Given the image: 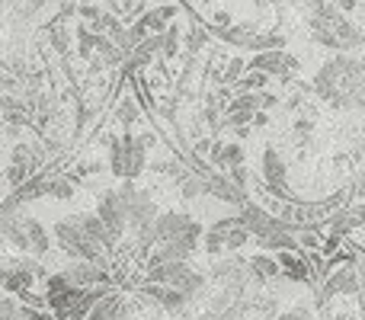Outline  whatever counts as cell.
Segmentation results:
<instances>
[{
	"label": "cell",
	"mask_w": 365,
	"mask_h": 320,
	"mask_svg": "<svg viewBox=\"0 0 365 320\" xmlns=\"http://www.w3.org/2000/svg\"><path fill=\"white\" fill-rule=\"evenodd\" d=\"M311 96L336 113L365 109V61L359 55H330L321 61L308 83Z\"/></svg>",
	"instance_id": "obj_1"
},
{
	"label": "cell",
	"mask_w": 365,
	"mask_h": 320,
	"mask_svg": "<svg viewBox=\"0 0 365 320\" xmlns=\"http://www.w3.org/2000/svg\"><path fill=\"white\" fill-rule=\"evenodd\" d=\"M304 29H308L311 42L324 45L330 55H359L365 48V29L353 16L336 10L334 4L321 6L317 13H308Z\"/></svg>",
	"instance_id": "obj_2"
},
{
	"label": "cell",
	"mask_w": 365,
	"mask_h": 320,
	"mask_svg": "<svg viewBox=\"0 0 365 320\" xmlns=\"http://www.w3.org/2000/svg\"><path fill=\"white\" fill-rule=\"evenodd\" d=\"M106 145V170L119 182H138L141 173L151 167V148L145 145L138 132H115Z\"/></svg>",
	"instance_id": "obj_3"
},
{
	"label": "cell",
	"mask_w": 365,
	"mask_h": 320,
	"mask_svg": "<svg viewBox=\"0 0 365 320\" xmlns=\"http://www.w3.org/2000/svg\"><path fill=\"white\" fill-rule=\"evenodd\" d=\"M145 279L154 285H167V289L180 291L186 301H192L195 295H202L205 289L208 276L202 269H195L192 259L186 263H154V266H145Z\"/></svg>",
	"instance_id": "obj_4"
},
{
	"label": "cell",
	"mask_w": 365,
	"mask_h": 320,
	"mask_svg": "<svg viewBox=\"0 0 365 320\" xmlns=\"http://www.w3.org/2000/svg\"><path fill=\"white\" fill-rule=\"evenodd\" d=\"M202 231L205 224L192 212H160L154 221V244H180L189 250H199Z\"/></svg>",
	"instance_id": "obj_5"
},
{
	"label": "cell",
	"mask_w": 365,
	"mask_h": 320,
	"mask_svg": "<svg viewBox=\"0 0 365 320\" xmlns=\"http://www.w3.org/2000/svg\"><path fill=\"white\" fill-rule=\"evenodd\" d=\"M51 244H55L68 259H87V263L109 266V257H106V253H100L87 237H83V231L77 227L74 215L58 218L55 224H51Z\"/></svg>",
	"instance_id": "obj_6"
},
{
	"label": "cell",
	"mask_w": 365,
	"mask_h": 320,
	"mask_svg": "<svg viewBox=\"0 0 365 320\" xmlns=\"http://www.w3.org/2000/svg\"><path fill=\"white\" fill-rule=\"evenodd\" d=\"M93 215L103 221V227L109 231V237L119 244L122 237L128 234V215H125V199L119 195V189H103L96 195V208Z\"/></svg>",
	"instance_id": "obj_7"
},
{
	"label": "cell",
	"mask_w": 365,
	"mask_h": 320,
	"mask_svg": "<svg viewBox=\"0 0 365 320\" xmlns=\"http://www.w3.org/2000/svg\"><path fill=\"white\" fill-rule=\"evenodd\" d=\"M180 16V4H154V6H145V10L135 16V23L145 26L148 36H164Z\"/></svg>",
	"instance_id": "obj_8"
},
{
	"label": "cell",
	"mask_w": 365,
	"mask_h": 320,
	"mask_svg": "<svg viewBox=\"0 0 365 320\" xmlns=\"http://www.w3.org/2000/svg\"><path fill=\"white\" fill-rule=\"evenodd\" d=\"M205 195H212V199H218V202H225V205H231L234 212H237L244 202H250V192L237 189L231 180H227V173H218V170L205 173Z\"/></svg>",
	"instance_id": "obj_9"
},
{
	"label": "cell",
	"mask_w": 365,
	"mask_h": 320,
	"mask_svg": "<svg viewBox=\"0 0 365 320\" xmlns=\"http://www.w3.org/2000/svg\"><path fill=\"white\" fill-rule=\"evenodd\" d=\"M237 163H247V148L234 138H215L212 151H208V167L218 170V173H227Z\"/></svg>",
	"instance_id": "obj_10"
},
{
	"label": "cell",
	"mask_w": 365,
	"mask_h": 320,
	"mask_svg": "<svg viewBox=\"0 0 365 320\" xmlns=\"http://www.w3.org/2000/svg\"><path fill=\"white\" fill-rule=\"evenodd\" d=\"M138 295H141V301H145V304H154V308L167 311V314H180V311L189 304L186 298L180 295V291L167 289V285H154V282H145V285H141Z\"/></svg>",
	"instance_id": "obj_11"
},
{
	"label": "cell",
	"mask_w": 365,
	"mask_h": 320,
	"mask_svg": "<svg viewBox=\"0 0 365 320\" xmlns=\"http://www.w3.org/2000/svg\"><path fill=\"white\" fill-rule=\"evenodd\" d=\"M115 125L122 128V132H135V128L145 125V113H141V103L135 93H125L115 100Z\"/></svg>",
	"instance_id": "obj_12"
},
{
	"label": "cell",
	"mask_w": 365,
	"mask_h": 320,
	"mask_svg": "<svg viewBox=\"0 0 365 320\" xmlns=\"http://www.w3.org/2000/svg\"><path fill=\"white\" fill-rule=\"evenodd\" d=\"M208 48H212V32L205 29L202 19L192 16L186 26H182V51L192 55V58H199V55H205Z\"/></svg>",
	"instance_id": "obj_13"
},
{
	"label": "cell",
	"mask_w": 365,
	"mask_h": 320,
	"mask_svg": "<svg viewBox=\"0 0 365 320\" xmlns=\"http://www.w3.org/2000/svg\"><path fill=\"white\" fill-rule=\"evenodd\" d=\"M125 317H128V301L122 295L106 291V295H103L100 301L87 311V317L83 320H125Z\"/></svg>",
	"instance_id": "obj_14"
},
{
	"label": "cell",
	"mask_w": 365,
	"mask_h": 320,
	"mask_svg": "<svg viewBox=\"0 0 365 320\" xmlns=\"http://www.w3.org/2000/svg\"><path fill=\"white\" fill-rule=\"evenodd\" d=\"M247 272H250V279H257L259 285H269L272 279H279L282 276V269H279V263H276V257L272 253H253L250 259H247Z\"/></svg>",
	"instance_id": "obj_15"
},
{
	"label": "cell",
	"mask_w": 365,
	"mask_h": 320,
	"mask_svg": "<svg viewBox=\"0 0 365 320\" xmlns=\"http://www.w3.org/2000/svg\"><path fill=\"white\" fill-rule=\"evenodd\" d=\"M45 45H48L58 58H64L71 48H74V32L68 29V23H64V19H55V23L45 26Z\"/></svg>",
	"instance_id": "obj_16"
},
{
	"label": "cell",
	"mask_w": 365,
	"mask_h": 320,
	"mask_svg": "<svg viewBox=\"0 0 365 320\" xmlns=\"http://www.w3.org/2000/svg\"><path fill=\"white\" fill-rule=\"evenodd\" d=\"M314 132H317V119L311 109H304V113L292 115V132H289V141L295 148H308L311 141H314Z\"/></svg>",
	"instance_id": "obj_17"
},
{
	"label": "cell",
	"mask_w": 365,
	"mask_h": 320,
	"mask_svg": "<svg viewBox=\"0 0 365 320\" xmlns=\"http://www.w3.org/2000/svg\"><path fill=\"white\" fill-rule=\"evenodd\" d=\"M100 42H103L100 32H90L87 26L77 23V29H74V55H77V61H81V64H90V61H93V55H96V48H100Z\"/></svg>",
	"instance_id": "obj_18"
},
{
	"label": "cell",
	"mask_w": 365,
	"mask_h": 320,
	"mask_svg": "<svg viewBox=\"0 0 365 320\" xmlns=\"http://www.w3.org/2000/svg\"><path fill=\"white\" fill-rule=\"evenodd\" d=\"M244 74H247V55H240V51H234V55L225 61V68H221V74H218V87L237 90V83L244 81Z\"/></svg>",
	"instance_id": "obj_19"
},
{
	"label": "cell",
	"mask_w": 365,
	"mask_h": 320,
	"mask_svg": "<svg viewBox=\"0 0 365 320\" xmlns=\"http://www.w3.org/2000/svg\"><path fill=\"white\" fill-rule=\"evenodd\" d=\"M74 189H77V180H71L68 173L45 176V195H48V199L68 202V199H74Z\"/></svg>",
	"instance_id": "obj_20"
},
{
	"label": "cell",
	"mask_w": 365,
	"mask_h": 320,
	"mask_svg": "<svg viewBox=\"0 0 365 320\" xmlns=\"http://www.w3.org/2000/svg\"><path fill=\"white\" fill-rule=\"evenodd\" d=\"M247 244H253V237L237 224V218H225V253H240Z\"/></svg>",
	"instance_id": "obj_21"
},
{
	"label": "cell",
	"mask_w": 365,
	"mask_h": 320,
	"mask_svg": "<svg viewBox=\"0 0 365 320\" xmlns=\"http://www.w3.org/2000/svg\"><path fill=\"white\" fill-rule=\"evenodd\" d=\"M180 195L186 202L202 199V195H205V173H195V170H189V173L180 180Z\"/></svg>",
	"instance_id": "obj_22"
},
{
	"label": "cell",
	"mask_w": 365,
	"mask_h": 320,
	"mask_svg": "<svg viewBox=\"0 0 365 320\" xmlns=\"http://www.w3.org/2000/svg\"><path fill=\"white\" fill-rule=\"evenodd\" d=\"M202 23H205V29L212 32V38H218L234 26V16H231V10H208V16L202 19Z\"/></svg>",
	"instance_id": "obj_23"
},
{
	"label": "cell",
	"mask_w": 365,
	"mask_h": 320,
	"mask_svg": "<svg viewBox=\"0 0 365 320\" xmlns=\"http://www.w3.org/2000/svg\"><path fill=\"white\" fill-rule=\"evenodd\" d=\"M227 180H231L237 189H244V192H250V189H253V180H257V173H253V170L247 167V163H237V167H231V170H227Z\"/></svg>",
	"instance_id": "obj_24"
},
{
	"label": "cell",
	"mask_w": 365,
	"mask_h": 320,
	"mask_svg": "<svg viewBox=\"0 0 365 320\" xmlns=\"http://www.w3.org/2000/svg\"><path fill=\"white\" fill-rule=\"evenodd\" d=\"M269 77L266 74H259V71H250L247 68V74H244V81L237 83V90H244V93H259V90H269Z\"/></svg>",
	"instance_id": "obj_25"
},
{
	"label": "cell",
	"mask_w": 365,
	"mask_h": 320,
	"mask_svg": "<svg viewBox=\"0 0 365 320\" xmlns=\"http://www.w3.org/2000/svg\"><path fill=\"white\" fill-rule=\"evenodd\" d=\"M0 320H23V304L6 291H0Z\"/></svg>",
	"instance_id": "obj_26"
},
{
	"label": "cell",
	"mask_w": 365,
	"mask_h": 320,
	"mask_svg": "<svg viewBox=\"0 0 365 320\" xmlns=\"http://www.w3.org/2000/svg\"><path fill=\"white\" fill-rule=\"evenodd\" d=\"M0 93H19V77L6 68H0Z\"/></svg>",
	"instance_id": "obj_27"
},
{
	"label": "cell",
	"mask_w": 365,
	"mask_h": 320,
	"mask_svg": "<svg viewBox=\"0 0 365 320\" xmlns=\"http://www.w3.org/2000/svg\"><path fill=\"white\" fill-rule=\"evenodd\" d=\"M327 4H334L336 10H340V13H346V16H349V13L362 10V6H365V0H327Z\"/></svg>",
	"instance_id": "obj_28"
},
{
	"label": "cell",
	"mask_w": 365,
	"mask_h": 320,
	"mask_svg": "<svg viewBox=\"0 0 365 320\" xmlns=\"http://www.w3.org/2000/svg\"><path fill=\"white\" fill-rule=\"evenodd\" d=\"M269 125H272V113H257L253 115V122H250L253 132H266Z\"/></svg>",
	"instance_id": "obj_29"
},
{
	"label": "cell",
	"mask_w": 365,
	"mask_h": 320,
	"mask_svg": "<svg viewBox=\"0 0 365 320\" xmlns=\"http://www.w3.org/2000/svg\"><path fill=\"white\" fill-rule=\"evenodd\" d=\"M279 6V0H253V10L257 13H269V10H276Z\"/></svg>",
	"instance_id": "obj_30"
},
{
	"label": "cell",
	"mask_w": 365,
	"mask_h": 320,
	"mask_svg": "<svg viewBox=\"0 0 365 320\" xmlns=\"http://www.w3.org/2000/svg\"><path fill=\"white\" fill-rule=\"evenodd\" d=\"M4 10H6V0H0V16H4Z\"/></svg>",
	"instance_id": "obj_31"
},
{
	"label": "cell",
	"mask_w": 365,
	"mask_h": 320,
	"mask_svg": "<svg viewBox=\"0 0 365 320\" xmlns=\"http://www.w3.org/2000/svg\"><path fill=\"white\" fill-rule=\"evenodd\" d=\"M0 68H6V58L4 55H0Z\"/></svg>",
	"instance_id": "obj_32"
},
{
	"label": "cell",
	"mask_w": 365,
	"mask_h": 320,
	"mask_svg": "<svg viewBox=\"0 0 365 320\" xmlns=\"http://www.w3.org/2000/svg\"><path fill=\"white\" fill-rule=\"evenodd\" d=\"M0 128H6V125H4V119H0Z\"/></svg>",
	"instance_id": "obj_33"
}]
</instances>
